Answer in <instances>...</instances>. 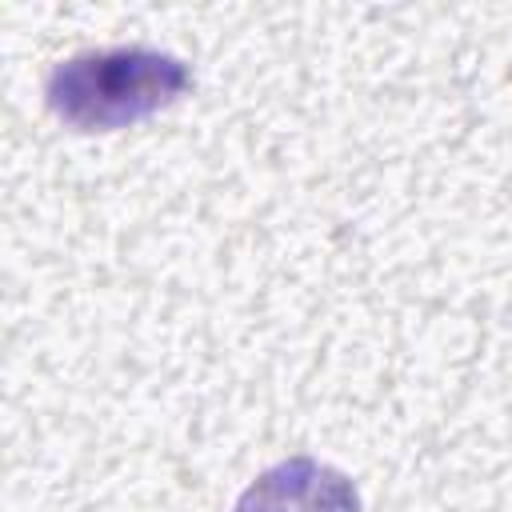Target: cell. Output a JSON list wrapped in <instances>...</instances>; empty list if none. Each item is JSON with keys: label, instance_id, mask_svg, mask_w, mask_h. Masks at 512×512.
<instances>
[{"label": "cell", "instance_id": "cell-2", "mask_svg": "<svg viewBox=\"0 0 512 512\" xmlns=\"http://www.w3.org/2000/svg\"><path fill=\"white\" fill-rule=\"evenodd\" d=\"M232 512H360V492L340 468L316 456H288L264 468Z\"/></svg>", "mask_w": 512, "mask_h": 512}, {"label": "cell", "instance_id": "cell-1", "mask_svg": "<svg viewBox=\"0 0 512 512\" xmlns=\"http://www.w3.org/2000/svg\"><path fill=\"white\" fill-rule=\"evenodd\" d=\"M192 88L180 56L124 44L88 48L60 60L44 80L48 112L72 132H116L176 104Z\"/></svg>", "mask_w": 512, "mask_h": 512}]
</instances>
